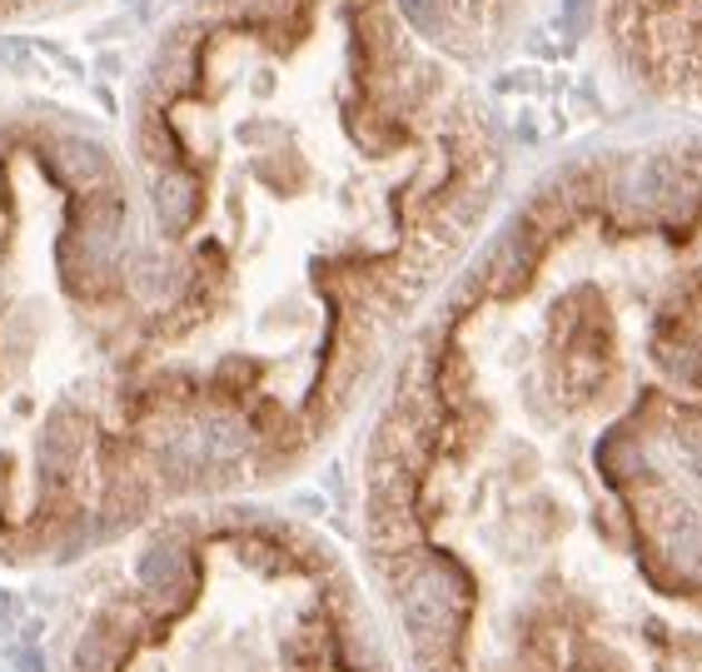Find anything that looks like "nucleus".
Listing matches in <instances>:
<instances>
[{
    "label": "nucleus",
    "instance_id": "nucleus-1",
    "mask_svg": "<svg viewBox=\"0 0 702 672\" xmlns=\"http://www.w3.org/2000/svg\"><path fill=\"white\" fill-rule=\"evenodd\" d=\"M538 0H185L125 110L165 504L280 478L488 240Z\"/></svg>",
    "mask_w": 702,
    "mask_h": 672
},
{
    "label": "nucleus",
    "instance_id": "nucleus-2",
    "mask_svg": "<svg viewBox=\"0 0 702 672\" xmlns=\"http://www.w3.org/2000/svg\"><path fill=\"white\" fill-rule=\"evenodd\" d=\"M593 30L637 100L702 125V0H593Z\"/></svg>",
    "mask_w": 702,
    "mask_h": 672
},
{
    "label": "nucleus",
    "instance_id": "nucleus-3",
    "mask_svg": "<svg viewBox=\"0 0 702 672\" xmlns=\"http://www.w3.org/2000/svg\"><path fill=\"white\" fill-rule=\"evenodd\" d=\"M85 0H0V46L6 36H20V30H40L50 20L76 16Z\"/></svg>",
    "mask_w": 702,
    "mask_h": 672
}]
</instances>
